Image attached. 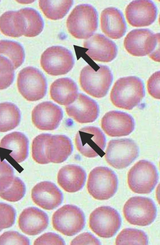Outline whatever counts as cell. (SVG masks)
<instances>
[{
  "instance_id": "6da1fadb",
  "label": "cell",
  "mask_w": 160,
  "mask_h": 245,
  "mask_svg": "<svg viewBox=\"0 0 160 245\" xmlns=\"http://www.w3.org/2000/svg\"><path fill=\"white\" fill-rule=\"evenodd\" d=\"M145 96L142 80L135 76L118 79L111 90L110 98L117 107L130 110L138 105Z\"/></svg>"
},
{
  "instance_id": "603a6c76",
  "label": "cell",
  "mask_w": 160,
  "mask_h": 245,
  "mask_svg": "<svg viewBox=\"0 0 160 245\" xmlns=\"http://www.w3.org/2000/svg\"><path fill=\"white\" fill-rule=\"evenodd\" d=\"M73 150L71 140L63 135H52L46 145V154L49 162L60 163L65 161Z\"/></svg>"
},
{
  "instance_id": "277c9868",
  "label": "cell",
  "mask_w": 160,
  "mask_h": 245,
  "mask_svg": "<svg viewBox=\"0 0 160 245\" xmlns=\"http://www.w3.org/2000/svg\"><path fill=\"white\" fill-rule=\"evenodd\" d=\"M95 71L90 65L85 66L82 70L80 83L82 89L87 93L100 98L107 94L113 80V76L107 66L98 65Z\"/></svg>"
},
{
  "instance_id": "8d00e7d4",
  "label": "cell",
  "mask_w": 160,
  "mask_h": 245,
  "mask_svg": "<svg viewBox=\"0 0 160 245\" xmlns=\"http://www.w3.org/2000/svg\"><path fill=\"white\" fill-rule=\"evenodd\" d=\"M26 237L15 231L4 232L0 236V245H29Z\"/></svg>"
},
{
  "instance_id": "44dd1931",
  "label": "cell",
  "mask_w": 160,
  "mask_h": 245,
  "mask_svg": "<svg viewBox=\"0 0 160 245\" xmlns=\"http://www.w3.org/2000/svg\"><path fill=\"white\" fill-rule=\"evenodd\" d=\"M100 22L102 31L111 39H120L126 32L127 26L123 14L116 8L104 9L101 13Z\"/></svg>"
},
{
  "instance_id": "8fae6325",
  "label": "cell",
  "mask_w": 160,
  "mask_h": 245,
  "mask_svg": "<svg viewBox=\"0 0 160 245\" xmlns=\"http://www.w3.org/2000/svg\"><path fill=\"white\" fill-rule=\"evenodd\" d=\"M120 214L115 209L108 206L98 207L90 214L89 226L100 237L109 238L114 236L121 225Z\"/></svg>"
},
{
  "instance_id": "d6986e66",
  "label": "cell",
  "mask_w": 160,
  "mask_h": 245,
  "mask_svg": "<svg viewBox=\"0 0 160 245\" xmlns=\"http://www.w3.org/2000/svg\"><path fill=\"white\" fill-rule=\"evenodd\" d=\"M31 197L34 203L45 210H52L58 207L63 200L62 192L53 183L40 182L32 188Z\"/></svg>"
},
{
  "instance_id": "9c48e42d",
  "label": "cell",
  "mask_w": 160,
  "mask_h": 245,
  "mask_svg": "<svg viewBox=\"0 0 160 245\" xmlns=\"http://www.w3.org/2000/svg\"><path fill=\"white\" fill-rule=\"evenodd\" d=\"M123 213L126 219L130 224L145 226L154 221L157 215V208L151 199L135 196L126 202L123 208Z\"/></svg>"
},
{
  "instance_id": "4316f807",
  "label": "cell",
  "mask_w": 160,
  "mask_h": 245,
  "mask_svg": "<svg viewBox=\"0 0 160 245\" xmlns=\"http://www.w3.org/2000/svg\"><path fill=\"white\" fill-rule=\"evenodd\" d=\"M19 109L14 103L6 102L0 103V132H6L16 128L21 119Z\"/></svg>"
},
{
  "instance_id": "8992f818",
  "label": "cell",
  "mask_w": 160,
  "mask_h": 245,
  "mask_svg": "<svg viewBox=\"0 0 160 245\" xmlns=\"http://www.w3.org/2000/svg\"><path fill=\"white\" fill-rule=\"evenodd\" d=\"M158 175L155 165L151 162L139 160L129 170L128 175V184L133 192L148 194L157 184Z\"/></svg>"
},
{
  "instance_id": "ba28073f",
  "label": "cell",
  "mask_w": 160,
  "mask_h": 245,
  "mask_svg": "<svg viewBox=\"0 0 160 245\" xmlns=\"http://www.w3.org/2000/svg\"><path fill=\"white\" fill-rule=\"evenodd\" d=\"M53 227L63 234L73 236L82 230L85 225L83 211L72 205H64L53 214L52 218Z\"/></svg>"
},
{
  "instance_id": "d4e9b609",
  "label": "cell",
  "mask_w": 160,
  "mask_h": 245,
  "mask_svg": "<svg viewBox=\"0 0 160 245\" xmlns=\"http://www.w3.org/2000/svg\"><path fill=\"white\" fill-rule=\"evenodd\" d=\"M29 141L23 133L14 132L5 136L1 140L0 147L12 150L10 156L17 162L25 160L28 155Z\"/></svg>"
},
{
  "instance_id": "7c38bea8",
  "label": "cell",
  "mask_w": 160,
  "mask_h": 245,
  "mask_svg": "<svg viewBox=\"0 0 160 245\" xmlns=\"http://www.w3.org/2000/svg\"><path fill=\"white\" fill-rule=\"evenodd\" d=\"M74 61L70 51L60 46L47 48L42 54L41 65L48 74L57 76L66 74L73 67Z\"/></svg>"
},
{
  "instance_id": "f35d334b",
  "label": "cell",
  "mask_w": 160,
  "mask_h": 245,
  "mask_svg": "<svg viewBox=\"0 0 160 245\" xmlns=\"http://www.w3.org/2000/svg\"><path fill=\"white\" fill-rule=\"evenodd\" d=\"M147 88L149 93L153 97L160 99V71H157L152 75L147 82Z\"/></svg>"
},
{
  "instance_id": "4fadbf2b",
  "label": "cell",
  "mask_w": 160,
  "mask_h": 245,
  "mask_svg": "<svg viewBox=\"0 0 160 245\" xmlns=\"http://www.w3.org/2000/svg\"><path fill=\"white\" fill-rule=\"evenodd\" d=\"M75 142L78 150L86 157L94 158L104 154L106 138L98 128L88 126L81 129L76 134Z\"/></svg>"
},
{
  "instance_id": "2e32d148",
  "label": "cell",
  "mask_w": 160,
  "mask_h": 245,
  "mask_svg": "<svg viewBox=\"0 0 160 245\" xmlns=\"http://www.w3.org/2000/svg\"><path fill=\"white\" fill-rule=\"evenodd\" d=\"M101 126L109 136L122 137L128 135L133 131L135 122L133 118L129 114L112 111L106 113L102 117Z\"/></svg>"
},
{
  "instance_id": "7a4b0ae2",
  "label": "cell",
  "mask_w": 160,
  "mask_h": 245,
  "mask_svg": "<svg viewBox=\"0 0 160 245\" xmlns=\"http://www.w3.org/2000/svg\"><path fill=\"white\" fill-rule=\"evenodd\" d=\"M159 33L154 34L148 29H133L124 39V45L128 52L132 55L142 56L148 55L152 60L159 62Z\"/></svg>"
},
{
  "instance_id": "ab89813d",
  "label": "cell",
  "mask_w": 160,
  "mask_h": 245,
  "mask_svg": "<svg viewBox=\"0 0 160 245\" xmlns=\"http://www.w3.org/2000/svg\"><path fill=\"white\" fill-rule=\"evenodd\" d=\"M99 240L91 233L85 232L76 237L71 242V245H100Z\"/></svg>"
},
{
  "instance_id": "836d02e7",
  "label": "cell",
  "mask_w": 160,
  "mask_h": 245,
  "mask_svg": "<svg viewBox=\"0 0 160 245\" xmlns=\"http://www.w3.org/2000/svg\"><path fill=\"white\" fill-rule=\"evenodd\" d=\"M14 69L11 61L0 55V90L9 87L14 78Z\"/></svg>"
},
{
  "instance_id": "cb8c5ba5",
  "label": "cell",
  "mask_w": 160,
  "mask_h": 245,
  "mask_svg": "<svg viewBox=\"0 0 160 245\" xmlns=\"http://www.w3.org/2000/svg\"><path fill=\"white\" fill-rule=\"evenodd\" d=\"M78 87L76 83L69 78L58 79L51 84L50 94L55 102L62 105L72 103L78 95Z\"/></svg>"
},
{
  "instance_id": "1f68e13d",
  "label": "cell",
  "mask_w": 160,
  "mask_h": 245,
  "mask_svg": "<svg viewBox=\"0 0 160 245\" xmlns=\"http://www.w3.org/2000/svg\"><path fill=\"white\" fill-rule=\"evenodd\" d=\"M51 134L42 133L33 139L32 144V156L34 160L41 164L49 163L47 156L46 145Z\"/></svg>"
},
{
  "instance_id": "ffe728a7",
  "label": "cell",
  "mask_w": 160,
  "mask_h": 245,
  "mask_svg": "<svg viewBox=\"0 0 160 245\" xmlns=\"http://www.w3.org/2000/svg\"><path fill=\"white\" fill-rule=\"evenodd\" d=\"M49 223L48 217L44 211L34 207L25 209L19 216L18 225L21 230L31 236L38 235L44 231Z\"/></svg>"
},
{
  "instance_id": "83f0119b",
  "label": "cell",
  "mask_w": 160,
  "mask_h": 245,
  "mask_svg": "<svg viewBox=\"0 0 160 245\" xmlns=\"http://www.w3.org/2000/svg\"><path fill=\"white\" fill-rule=\"evenodd\" d=\"M73 0H44L39 1V7L48 18L57 20L63 18L73 5Z\"/></svg>"
},
{
  "instance_id": "d590c367",
  "label": "cell",
  "mask_w": 160,
  "mask_h": 245,
  "mask_svg": "<svg viewBox=\"0 0 160 245\" xmlns=\"http://www.w3.org/2000/svg\"><path fill=\"white\" fill-rule=\"evenodd\" d=\"M14 177L12 167L6 161H1L0 158V193L10 186Z\"/></svg>"
},
{
  "instance_id": "9a60e30c",
  "label": "cell",
  "mask_w": 160,
  "mask_h": 245,
  "mask_svg": "<svg viewBox=\"0 0 160 245\" xmlns=\"http://www.w3.org/2000/svg\"><path fill=\"white\" fill-rule=\"evenodd\" d=\"M63 116L61 108L50 101L38 104L34 108L32 113L33 124L37 128L42 130L56 129Z\"/></svg>"
},
{
  "instance_id": "4dcf8cb0",
  "label": "cell",
  "mask_w": 160,
  "mask_h": 245,
  "mask_svg": "<svg viewBox=\"0 0 160 245\" xmlns=\"http://www.w3.org/2000/svg\"><path fill=\"white\" fill-rule=\"evenodd\" d=\"M116 245H147L148 237L143 231L132 228L123 229L117 236Z\"/></svg>"
},
{
  "instance_id": "3957f363",
  "label": "cell",
  "mask_w": 160,
  "mask_h": 245,
  "mask_svg": "<svg viewBox=\"0 0 160 245\" xmlns=\"http://www.w3.org/2000/svg\"><path fill=\"white\" fill-rule=\"evenodd\" d=\"M98 26L97 11L92 5L87 4L76 6L67 20L68 32L78 39H89L97 30Z\"/></svg>"
},
{
  "instance_id": "f546056e",
  "label": "cell",
  "mask_w": 160,
  "mask_h": 245,
  "mask_svg": "<svg viewBox=\"0 0 160 245\" xmlns=\"http://www.w3.org/2000/svg\"><path fill=\"white\" fill-rule=\"evenodd\" d=\"M0 55L8 59L14 69L20 66L24 62L25 53L22 46L18 43L11 40H0Z\"/></svg>"
},
{
  "instance_id": "e0dca14e",
  "label": "cell",
  "mask_w": 160,
  "mask_h": 245,
  "mask_svg": "<svg viewBox=\"0 0 160 245\" xmlns=\"http://www.w3.org/2000/svg\"><path fill=\"white\" fill-rule=\"evenodd\" d=\"M86 53L92 60L104 62L112 60L116 57L117 48L112 40L100 34H96L85 41Z\"/></svg>"
},
{
  "instance_id": "74e56055",
  "label": "cell",
  "mask_w": 160,
  "mask_h": 245,
  "mask_svg": "<svg viewBox=\"0 0 160 245\" xmlns=\"http://www.w3.org/2000/svg\"><path fill=\"white\" fill-rule=\"evenodd\" d=\"M34 245H65L63 239L58 235L52 232L45 233L38 238Z\"/></svg>"
},
{
  "instance_id": "7402d4cb",
  "label": "cell",
  "mask_w": 160,
  "mask_h": 245,
  "mask_svg": "<svg viewBox=\"0 0 160 245\" xmlns=\"http://www.w3.org/2000/svg\"><path fill=\"white\" fill-rule=\"evenodd\" d=\"M86 178V172L81 167L75 164H68L59 170L57 181L66 191L74 193L83 188Z\"/></svg>"
},
{
  "instance_id": "5bb4252c",
  "label": "cell",
  "mask_w": 160,
  "mask_h": 245,
  "mask_svg": "<svg viewBox=\"0 0 160 245\" xmlns=\"http://www.w3.org/2000/svg\"><path fill=\"white\" fill-rule=\"evenodd\" d=\"M157 8L150 0H133L125 9L126 19L129 23L135 27L149 26L155 21Z\"/></svg>"
},
{
  "instance_id": "484cf974",
  "label": "cell",
  "mask_w": 160,
  "mask_h": 245,
  "mask_svg": "<svg viewBox=\"0 0 160 245\" xmlns=\"http://www.w3.org/2000/svg\"><path fill=\"white\" fill-rule=\"evenodd\" d=\"M0 30L3 34L12 37L24 35L25 30L24 20L19 10L7 11L1 15Z\"/></svg>"
},
{
  "instance_id": "30bf717a",
  "label": "cell",
  "mask_w": 160,
  "mask_h": 245,
  "mask_svg": "<svg viewBox=\"0 0 160 245\" xmlns=\"http://www.w3.org/2000/svg\"><path fill=\"white\" fill-rule=\"evenodd\" d=\"M138 147L129 138L111 140L108 143L105 155L109 164L118 169L128 167L138 156Z\"/></svg>"
},
{
  "instance_id": "f1b7e54d",
  "label": "cell",
  "mask_w": 160,
  "mask_h": 245,
  "mask_svg": "<svg viewBox=\"0 0 160 245\" xmlns=\"http://www.w3.org/2000/svg\"><path fill=\"white\" fill-rule=\"evenodd\" d=\"M19 11L24 20L25 30L24 35L31 37L39 35L44 27L43 21L39 13L36 10L30 8H23Z\"/></svg>"
},
{
  "instance_id": "d6a6232c",
  "label": "cell",
  "mask_w": 160,
  "mask_h": 245,
  "mask_svg": "<svg viewBox=\"0 0 160 245\" xmlns=\"http://www.w3.org/2000/svg\"><path fill=\"white\" fill-rule=\"evenodd\" d=\"M25 192L26 187L24 183L19 178L14 176L10 186L0 193V197L9 201L16 202L23 198Z\"/></svg>"
},
{
  "instance_id": "e575fe53",
  "label": "cell",
  "mask_w": 160,
  "mask_h": 245,
  "mask_svg": "<svg viewBox=\"0 0 160 245\" xmlns=\"http://www.w3.org/2000/svg\"><path fill=\"white\" fill-rule=\"evenodd\" d=\"M16 215L15 211L12 206L0 202V232L13 225Z\"/></svg>"
},
{
  "instance_id": "5b68a950",
  "label": "cell",
  "mask_w": 160,
  "mask_h": 245,
  "mask_svg": "<svg viewBox=\"0 0 160 245\" xmlns=\"http://www.w3.org/2000/svg\"><path fill=\"white\" fill-rule=\"evenodd\" d=\"M118 186L116 175L108 167H96L89 174L87 190L89 194L97 200H106L112 197L116 192Z\"/></svg>"
},
{
  "instance_id": "52a82bcc",
  "label": "cell",
  "mask_w": 160,
  "mask_h": 245,
  "mask_svg": "<svg viewBox=\"0 0 160 245\" xmlns=\"http://www.w3.org/2000/svg\"><path fill=\"white\" fill-rule=\"evenodd\" d=\"M18 90L26 100L36 101L42 98L47 90L46 78L38 69L28 66L21 70L17 79Z\"/></svg>"
},
{
  "instance_id": "ac0fdd59",
  "label": "cell",
  "mask_w": 160,
  "mask_h": 245,
  "mask_svg": "<svg viewBox=\"0 0 160 245\" xmlns=\"http://www.w3.org/2000/svg\"><path fill=\"white\" fill-rule=\"evenodd\" d=\"M68 115L81 123L92 122L97 118L99 108L97 102L87 96L78 94L75 101L67 105Z\"/></svg>"
}]
</instances>
